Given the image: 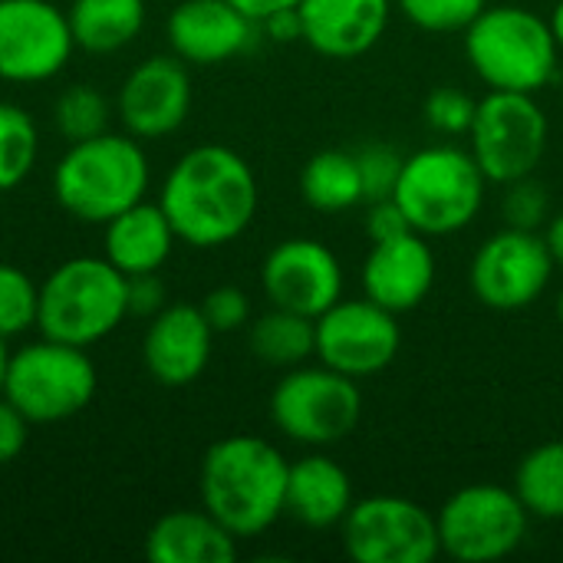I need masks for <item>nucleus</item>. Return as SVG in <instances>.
<instances>
[{
    "instance_id": "1",
    "label": "nucleus",
    "mask_w": 563,
    "mask_h": 563,
    "mask_svg": "<svg viewBox=\"0 0 563 563\" xmlns=\"http://www.w3.org/2000/svg\"><path fill=\"white\" fill-rule=\"evenodd\" d=\"M257 178L244 155L228 145H198L165 175L158 205L178 241L221 247L238 241L257 214Z\"/></svg>"
},
{
    "instance_id": "2",
    "label": "nucleus",
    "mask_w": 563,
    "mask_h": 563,
    "mask_svg": "<svg viewBox=\"0 0 563 563\" xmlns=\"http://www.w3.org/2000/svg\"><path fill=\"white\" fill-rule=\"evenodd\" d=\"M290 462L267 439H218L198 475L201 508L211 511L234 538H257L284 518Z\"/></svg>"
},
{
    "instance_id": "3",
    "label": "nucleus",
    "mask_w": 563,
    "mask_h": 563,
    "mask_svg": "<svg viewBox=\"0 0 563 563\" xmlns=\"http://www.w3.org/2000/svg\"><path fill=\"white\" fill-rule=\"evenodd\" d=\"M148 155L135 135L102 132L73 142L53 168V195L82 224H106L148 191Z\"/></svg>"
},
{
    "instance_id": "4",
    "label": "nucleus",
    "mask_w": 563,
    "mask_h": 563,
    "mask_svg": "<svg viewBox=\"0 0 563 563\" xmlns=\"http://www.w3.org/2000/svg\"><path fill=\"white\" fill-rule=\"evenodd\" d=\"M465 56L475 76L498 92L538 96L561 76L551 23L518 3L485 7L465 30Z\"/></svg>"
},
{
    "instance_id": "5",
    "label": "nucleus",
    "mask_w": 563,
    "mask_h": 563,
    "mask_svg": "<svg viewBox=\"0 0 563 563\" xmlns=\"http://www.w3.org/2000/svg\"><path fill=\"white\" fill-rule=\"evenodd\" d=\"M485 185L488 178L468 148L432 145L406 158L393 198L406 211L412 231L426 238H449L478 218Z\"/></svg>"
},
{
    "instance_id": "6",
    "label": "nucleus",
    "mask_w": 563,
    "mask_h": 563,
    "mask_svg": "<svg viewBox=\"0 0 563 563\" xmlns=\"http://www.w3.org/2000/svg\"><path fill=\"white\" fill-rule=\"evenodd\" d=\"M125 317V274L115 271L106 257L63 261L40 284L36 330L49 340L92 346L115 333Z\"/></svg>"
},
{
    "instance_id": "7",
    "label": "nucleus",
    "mask_w": 563,
    "mask_h": 563,
    "mask_svg": "<svg viewBox=\"0 0 563 563\" xmlns=\"http://www.w3.org/2000/svg\"><path fill=\"white\" fill-rule=\"evenodd\" d=\"M96 386L99 373L86 346L43 336L10 353L3 396L30 419V426H46L79 416L92 402Z\"/></svg>"
},
{
    "instance_id": "8",
    "label": "nucleus",
    "mask_w": 563,
    "mask_h": 563,
    "mask_svg": "<svg viewBox=\"0 0 563 563\" xmlns=\"http://www.w3.org/2000/svg\"><path fill=\"white\" fill-rule=\"evenodd\" d=\"M274 426L300 445H336L363 419V393L353 376L330 366H294L271 393Z\"/></svg>"
},
{
    "instance_id": "9",
    "label": "nucleus",
    "mask_w": 563,
    "mask_h": 563,
    "mask_svg": "<svg viewBox=\"0 0 563 563\" xmlns=\"http://www.w3.org/2000/svg\"><path fill=\"white\" fill-rule=\"evenodd\" d=\"M548 142L551 122L531 92L492 89L478 99L475 122L468 129V152L492 185L534 175L544 162Z\"/></svg>"
},
{
    "instance_id": "10",
    "label": "nucleus",
    "mask_w": 563,
    "mask_h": 563,
    "mask_svg": "<svg viewBox=\"0 0 563 563\" xmlns=\"http://www.w3.org/2000/svg\"><path fill=\"white\" fill-rule=\"evenodd\" d=\"M435 521L442 554L462 563H495L521 548L531 515L515 488L468 485L442 505Z\"/></svg>"
},
{
    "instance_id": "11",
    "label": "nucleus",
    "mask_w": 563,
    "mask_h": 563,
    "mask_svg": "<svg viewBox=\"0 0 563 563\" xmlns=\"http://www.w3.org/2000/svg\"><path fill=\"white\" fill-rule=\"evenodd\" d=\"M340 528L356 563H432L442 554L435 515L399 495L353 501Z\"/></svg>"
},
{
    "instance_id": "12",
    "label": "nucleus",
    "mask_w": 563,
    "mask_h": 563,
    "mask_svg": "<svg viewBox=\"0 0 563 563\" xmlns=\"http://www.w3.org/2000/svg\"><path fill=\"white\" fill-rule=\"evenodd\" d=\"M554 267L558 261L541 231L505 228L475 251L468 284L488 310L515 313L544 297Z\"/></svg>"
},
{
    "instance_id": "13",
    "label": "nucleus",
    "mask_w": 563,
    "mask_h": 563,
    "mask_svg": "<svg viewBox=\"0 0 563 563\" xmlns=\"http://www.w3.org/2000/svg\"><path fill=\"white\" fill-rule=\"evenodd\" d=\"M402 346V330L393 310L363 300H336L317 317V360L343 376L366 379L383 373Z\"/></svg>"
},
{
    "instance_id": "14",
    "label": "nucleus",
    "mask_w": 563,
    "mask_h": 563,
    "mask_svg": "<svg viewBox=\"0 0 563 563\" xmlns=\"http://www.w3.org/2000/svg\"><path fill=\"white\" fill-rule=\"evenodd\" d=\"M76 49L66 10L49 0H0V79L46 82Z\"/></svg>"
},
{
    "instance_id": "15",
    "label": "nucleus",
    "mask_w": 563,
    "mask_h": 563,
    "mask_svg": "<svg viewBox=\"0 0 563 563\" xmlns=\"http://www.w3.org/2000/svg\"><path fill=\"white\" fill-rule=\"evenodd\" d=\"M261 287L274 307L317 320L343 297V267L323 241L290 238L264 257Z\"/></svg>"
},
{
    "instance_id": "16",
    "label": "nucleus",
    "mask_w": 563,
    "mask_h": 563,
    "mask_svg": "<svg viewBox=\"0 0 563 563\" xmlns=\"http://www.w3.org/2000/svg\"><path fill=\"white\" fill-rule=\"evenodd\" d=\"M191 112L188 63L172 56L142 59L119 86L115 115L135 139H165L185 125Z\"/></svg>"
},
{
    "instance_id": "17",
    "label": "nucleus",
    "mask_w": 563,
    "mask_h": 563,
    "mask_svg": "<svg viewBox=\"0 0 563 563\" xmlns=\"http://www.w3.org/2000/svg\"><path fill=\"white\" fill-rule=\"evenodd\" d=\"M214 330L208 327L201 307L165 303L142 340V363L158 386L181 389L191 386L211 363Z\"/></svg>"
},
{
    "instance_id": "18",
    "label": "nucleus",
    "mask_w": 563,
    "mask_h": 563,
    "mask_svg": "<svg viewBox=\"0 0 563 563\" xmlns=\"http://www.w3.org/2000/svg\"><path fill=\"white\" fill-rule=\"evenodd\" d=\"M168 46L188 66H218L241 56L257 33L231 0H181L165 23Z\"/></svg>"
},
{
    "instance_id": "19",
    "label": "nucleus",
    "mask_w": 563,
    "mask_h": 563,
    "mask_svg": "<svg viewBox=\"0 0 563 563\" xmlns=\"http://www.w3.org/2000/svg\"><path fill=\"white\" fill-rule=\"evenodd\" d=\"M435 284V254L419 231L373 241L363 261V297L399 313L416 310Z\"/></svg>"
},
{
    "instance_id": "20",
    "label": "nucleus",
    "mask_w": 563,
    "mask_h": 563,
    "mask_svg": "<svg viewBox=\"0 0 563 563\" xmlns=\"http://www.w3.org/2000/svg\"><path fill=\"white\" fill-rule=\"evenodd\" d=\"M393 16V0H303V43L330 59L369 53Z\"/></svg>"
},
{
    "instance_id": "21",
    "label": "nucleus",
    "mask_w": 563,
    "mask_h": 563,
    "mask_svg": "<svg viewBox=\"0 0 563 563\" xmlns=\"http://www.w3.org/2000/svg\"><path fill=\"white\" fill-rule=\"evenodd\" d=\"M353 508V482L343 465L327 455H307L287 472V501L284 515L297 525L327 531L343 525Z\"/></svg>"
},
{
    "instance_id": "22",
    "label": "nucleus",
    "mask_w": 563,
    "mask_h": 563,
    "mask_svg": "<svg viewBox=\"0 0 563 563\" xmlns=\"http://www.w3.org/2000/svg\"><path fill=\"white\" fill-rule=\"evenodd\" d=\"M175 241L178 234L158 201L152 205L142 198L139 205L106 221V261L125 277L162 271Z\"/></svg>"
},
{
    "instance_id": "23",
    "label": "nucleus",
    "mask_w": 563,
    "mask_h": 563,
    "mask_svg": "<svg viewBox=\"0 0 563 563\" xmlns=\"http://www.w3.org/2000/svg\"><path fill=\"white\" fill-rule=\"evenodd\" d=\"M145 558L152 563H231L238 538L211 511H168L145 534Z\"/></svg>"
},
{
    "instance_id": "24",
    "label": "nucleus",
    "mask_w": 563,
    "mask_h": 563,
    "mask_svg": "<svg viewBox=\"0 0 563 563\" xmlns=\"http://www.w3.org/2000/svg\"><path fill=\"white\" fill-rule=\"evenodd\" d=\"M66 20L79 49L115 53L142 33L145 0H73Z\"/></svg>"
},
{
    "instance_id": "25",
    "label": "nucleus",
    "mask_w": 563,
    "mask_h": 563,
    "mask_svg": "<svg viewBox=\"0 0 563 563\" xmlns=\"http://www.w3.org/2000/svg\"><path fill=\"white\" fill-rule=\"evenodd\" d=\"M251 353L277 369L303 366L310 356H317V320L274 307L271 313L257 317L251 323Z\"/></svg>"
},
{
    "instance_id": "26",
    "label": "nucleus",
    "mask_w": 563,
    "mask_h": 563,
    "mask_svg": "<svg viewBox=\"0 0 563 563\" xmlns=\"http://www.w3.org/2000/svg\"><path fill=\"white\" fill-rule=\"evenodd\" d=\"M300 195L310 208L323 214H340V211L356 208L363 201L356 155L340 152V148L317 152L300 172Z\"/></svg>"
},
{
    "instance_id": "27",
    "label": "nucleus",
    "mask_w": 563,
    "mask_h": 563,
    "mask_svg": "<svg viewBox=\"0 0 563 563\" xmlns=\"http://www.w3.org/2000/svg\"><path fill=\"white\" fill-rule=\"evenodd\" d=\"M515 492L531 518L563 521V442H544L521 459Z\"/></svg>"
},
{
    "instance_id": "28",
    "label": "nucleus",
    "mask_w": 563,
    "mask_h": 563,
    "mask_svg": "<svg viewBox=\"0 0 563 563\" xmlns=\"http://www.w3.org/2000/svg\"><path fill=\"white\" fill-rule=\"evenodd\" d=\"M40 129L16 102H0V191L16 188L36 165Z\"/></svg>"
},
{
    "instance_id": "29",
    "label": "nucleus",
    "mask_w": 563,
    "mask_h": 563,
    "mask_svg": "<svg viewBox=\"0 0 563 563\" xmlns=\"http://www.w3.org/2000/svg\"><path fill=\"white\" fill-rule=\"evenodd\" d=\"M53 119L59 135L73 145V142H86L106 132L109 125V99L89 86V82H76L66 92H59L56 106H53Z\"/></svg>"
},
{
    "instance_id": "30",
    "label": "nucleus",
    "mask_w": 563,
    "mask_h": 563,
    "mask_svg": "<svg viewBox=\"0 0 563 563\" xmlns=\"http://www.w3.org/2000/svg\"><path fill=\"white\" fill-rule=\"evenodd\" d=\"M40 287L13 264H0V336H20L36 327Z\"/></svg>"
},
{
    "instance_id": "31",
    "label": "nucleus",
    "mask_w": 563,
    "mask_h": 563,
    "mask_svg": "<svg viewBox=\"0 0 563 563\" xmlns=\"http://www.w3.org/2000/svg\"><path fill=\"white\" fill-rule=\"evenodd\" d=\"M488 0H399V10L429 33H465Z\"/></svg>"
},
{
    "instance_id": "32",
    "label": "nucleus",
    "mask_w": 563,
    "mask_h": 563,
    "mask_svg": "<svg viewBox=\"0 0 563 563\" xmlns=\"http://www.w3.org/2000/svg\"><path fill=\"white\" fill-rule=\"evenodd\" d=\"M356 165H360V181H363V201L373 205V201H383V198L396 195L406 158L393 145L373 142V145L356 152Z\"/></svg>"
},
{
    "instance_id": "33",
    "label": "nucleus",
    "mask_w": 563,
    "mask_h": 563,
    "mask_svg": "<svg viewBox=\"0 0 563 563\" xmlns=\"http://www.w3.org/2000/svg\"><path fill=\"white\" fill-rule=\"evenodd\" d=\"M501 214L508 228L538 231L541 224L551 221V195L541 181H534V175L508 181L501 198Z\"/></svg>"
},
{
    "instance_id": "34",
    "label": "nucleus",
    "mask_w": 563,
    "mask_h": 563,
    "mask_svg": "<svg viewBox=\"0 0 563 563\" xmlns=\"http://www.w3.org/2000/svg\"><path fill=\"white\" fill-rule=\"evenodd\" d=\"M478 102L462 89L442 86L426 99V122L442 135H468Z\"/></svg>"
},
{
    "instance_id": "35",
    "label": "nucleus",
    "mask_w": 563,
    "mask_h": 563,
    "mask_svg": "<svg viewBox=\"0 0 563 563\" xmlns=\"http://www.w3.org/2000/svg\"><path fill=\"white\" fill-rule=\"evenodd\" d=\"M198 307L214 333H234L251 320V300L241 287H214Z\"/></svg>"
},
{
    "instance_id": "36",
    "label": "nucleus",
    "mask_w": 563,
    "mask_h": 563,
    "mask_svg": "<svg viewBox=\"0 0 563 563\" xmlns=\"http://www.w3.org/2000/svg\"><path fill=\"white\" fill-rule=\"evenodd\" d=\"M125 300H129V313L132 317H148L152 320L165 307V300H168L158 271L155 274H132V277H125Z\"/></svg>"
},
{
    "instance_id": "37",
    "label": "nucleus",
    "mask_w": 563,
    "mask_h": 563,
    "mask_svg": "<svg viewBox=\"0 0 563 563\" xmlns=\"http://www.w3.org/2000/svg\"><path fill=\"white\" fill-rule=\"evenodd\" d=\"M30 439V419L7 399L0 396V465H10L20 459Z\"/></svg>"
},
{
    "instance_id": "38",
    "label": "nucleus",
    "mask_w": 563,
    "mask_h": 563,
    "mask_svg": "<svg viewBox=\"0 0 563 563\" xmlns=\"http://www.w3.org/2000/svg\"><path fill=\"white\" fill-rule=\"evenodd\" d=\"M412 231L406 211L396 205V198H383V201H373L369 205V214H366V234L369 241H389V238H399Z\"/></svg>"
},
{
    "instance_id": "39",
    "label": "nucleus",
    "mask_w": 563,
    "mask_h": 563,
    "mask_svg": "<svg viewBox=\"0 0 563 563\" xmlns=\"http://www.w3.org/2000/svg\"><path fill=\"white\" fill-rule=\"evenodd\" d=\"M264 33L277 43H294V40H303V23H300V7L294 10H277L271 13L267 20H261Z\"/></svg>"
},
{
    "instance_id": "40",
    "label": "nucleus",
    "mask_w": 563,
    "mask_h": 563,
    "mask_svg": "<svg viewBox=\"0 0 563 563\" xmlns=\"http://www.w3.org/2000/svg\"><path fill=\"white\" fill-rule=\"evenodd\" d=\"M244 16H251L257 26H261V20H267L271 13H277V10H294V7H300L303 0H231Z\"/></svg>"
},
{
    "instance_id": "41",
    "label": "nucleus",
    "mask_w": 563,
    "mask_h": 563,
    "mask_svg": "<svg viewBox=\"0 0 563 563\" xmlns=\"http://www.w3.org/2000/svg\"><path fill=\"white\" fill-rule=\"evenodd\" d=\"M544 238H548V247H551L558 267H563V211L548 221V234H544Z\"/></svg>"
},
{
    "instance_id": "42",
    "label": "nucleus",
    "mask_w": 563,
    "mask_h": 563,
    "mask_svg": "<svg viewBox=\"0 0 563 563\" xmlns=\"http://www.w3.org/2000/svg\"><path fill=\"white\" fill-rule=\"evenodd\" d=\"M548 23H551V33H554V40H558V46L563 49V0L554 3V10H551Z\"/></svg>"
},
{
    "instance_id": "43",
    "label": "nucleus",
    "mask_w": 563,
    "mask_h": 563,
    "mask_svg": "<svg viewBox=\"0 0 563 563\" xmlns=\"http://www.w3.org/2000/svg\"><path fill=\"white\" fill-rule=\"evenodd\" d=\"M7 363H10V350H7V336H0V396H3V379H7Z\"/></svg>"
},
{
    "instance_id": "44",
    "label": "nucleus",
    "mask_w": 563,
    "mask_h": 563,
    "mask_svg": "<svg viewBox=\"0 0 563 563\" xmlns=\"http://www.w3.org/2000/svg\"><path fill=\"white\" fill-rule=\"evenodd\" d=\"M558 317H561V327H563V290H561V297H558Z\"/></svg>"
},
{
    "instance_id": "45",
    "label": "nucleus",
    "mask_w": 563,
    "mask_h": 563,
    "mask_svg": "<svg viewBox=\"0 0 563 563\" xmlns=\"http://www.w3.org/2000/svg\"><path fill=\"white\" fill-rule=\"evenodd\" d=\"M561 92H563V73H561Z\"/></svg>"
}]
</instances>
